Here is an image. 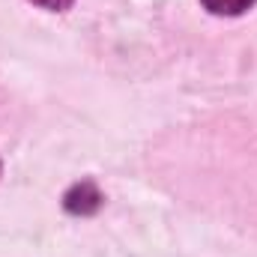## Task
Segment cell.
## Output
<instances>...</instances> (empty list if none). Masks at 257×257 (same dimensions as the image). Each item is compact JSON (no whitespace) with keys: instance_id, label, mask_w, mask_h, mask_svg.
Wrapping results in <instances>:
<instances>
[{"instance_id":"cell-1","label":"cell","mask_w":257,"mask_h":257,"mask_svg":"<svg viewBox=\"0 0 257 257\" xmlns=\"http://www.w3.org/2000/svg\"><path fill=\"white\" fill-rule=\"evenodd\" d=\"M63 206H66V212H72V215H93L102 206V194H99V189L90 180H84V183H78V186H72L66 192Z\"/></svg>"},{"instance_id":"cell-2","label":"cell","mask_w":257,"mask_h":257,"mask_svg":"<svg viewBox=\"0 0 257 257\" xmlns=\"http://www.w3.org/2000/svg\"><path fill=\"white\" fill-rule=\"evenodd\" d=\"M212 15H242L245 9H251L257 0H200Z\"/></svg>"},{"instance_id":"cell-3","label":"cell","mask_w":257,"mask_h":257,"mask_svg":"<svg viewBox=\"0 0 257 257\" xmlns=\"http://www.w3.org/2000/svg\"><path fill=\"white\" fill-rule=\"evenodd\" d=\"M30 3H36V6H45V9H54V12H63V9H69L75 0H30Z\"/></svg>"}]
</instances>
